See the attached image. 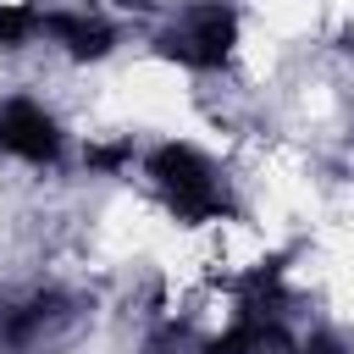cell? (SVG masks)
Wrapping results in <instances>:
<instances>
[{
    "mask_svg": "<svg viewBox=\"0 0 354 354\" xmlns=\"http://www.w3.org/2000/svg\"><path fill=\"white\" fill-rule=\"evenodd\" d=\"M44 39L61 44V55L77 66H94L116 50V28L105 17H88V11H44Z\"/></svg>",
    "mask_w": 354,
    "mask_h": 354,
    "instance_id": "277c9868",
    "label": "cell"
},
{
    "mask_svg": "<svg viewBox=\"0 0 354 354\" xmlns=\"http://www.w3.org/2000/svg\"><path fill=\"white\" fill-rule=\"evenodd\" d=\"M66 299H55V293H33V299H22V304H6L0 310V343L6 348H28V343H39L66 310H61Z\"/></svg>",
    "mask_w": 354,
    "mask_h": 354,
    "instance_id": "8992f818",
    "label": "cell"
},
{
    "mask_svg": "<svg viewBox=\"0 0 354 354\" xmlns=\"http://www.w3.org/2000/svg\"><path fill=\"white\" fill-rule=\"evenodd\" d=\"M116 6H127V11H149L155 0H116Z\"/></svg>",
    "mask_w": 354,
    "mask_h": 354,
    "instance_id": "30bf717a",
    "label": "cell"
},
{
    "mask_svg": "<svg viewBox=\"0 0 354 354\" xmlns=\"http://www.w3.org/2000/svg\"><path fill=\"white\" fill-rule=\"evenodd\" d=\"M83 166H88L94 177H116V171H127V166H133V144H127V138L88 144V149H83Z\"/></svg>",
    "mask_w": 354,
    "mask_h": 354,
    "instance_id": "ba28073f",
    "label": "cell"
},
{
    "mask_svg": "<svg viewBox=\"0 0 354 354\" xmlns=\"http://www.w3.org/2000/svg\"><path fill=\"white\" fill-rule=\"evenodd\" d=\"M293 354H348V348H343V343H337L332 332H315V337H304V343H299Z\"/></svg>",
    "mask_w": 354,
    "mask_h": 354,
    "instance_id": "9c48e42d",
    "label": "cell"
},
{
    "mask_svg": "<svg viewBox=\"0 0 354 354\" xmlns=\"http://www.w3.org/2000/svg\"><path fill=\"white\" fill-rule=\"evenodd\" d=\"M144 177L155 183V194L166 199V210H171L183 227H205V221L232 216V199H227L221 171L210 166V155H199V149L183 144V138L155 144V149L144 155Z\"/></svg>",
    "mask_w": 354,
    "mask_h": 354,
    "instance_id": "6da1fadb",
    "label": "cell"
},
{
    "mask_svg": "<svg viewBox=\"0 0 354 354\" xmlns=\"http://www.w3.org/2000/svg\"><path fill=\"white\" fill-rule=\"evenodd\" d=\"M343 44H348V55H354V28H348V33H343Z\"/></svg>",
    "mask_w": 354,
    "mask_h": 354,
    "instance_id": "8fae6325",
    "label": "cell"
},
{
    "mask_svg": "<svg viewBox=\"0 0 354 354\" xmlns=\"http://www.w3.org/2000/svg\"><path fill=\"white\" fill-rule=\"evenodd\" d=\"M238 50V11L227 0H188L155 33V55L183 72H216Z\"/></svg>",
    "mask_w": 354,
    "mask_h": 354,
    "instance_id": "7a4b0ae2",
    "label": "cell"
},
{
    "mask_svg": "<svg viewBox=\"0 0 354 354\" xmlns=\"http://www.w3.org/2000/svg\"><path fill=\"white\" fill-rule=\"evenodd\" d=\"M299 343L288 337L282 321H266V315H232V326L221 337H205L194 354H293Z\"/></svg>",
    "mask_w": 354,
    "mask_h": 354,
    "instance_id": "5b68a950",
    "label": "cell"
},
{
    "mask_svg": "<svg viewBox=\"0 0 354 354\" xmlns=\"http://www.w3.org/2000/svg\"><path fill=\"white\" fill-rule=\"evenodd\" d=\"M61 149H66V133L39 100H28V94L0 100V155L28 160V166H55Z\"/></svg>",
    "mask_w": 354,
    "mask_h": 354,
    "instance_id": "3957f363",
    "label": "cell"
},
{
    "mask_svg": "<svg viewBox=\"0 0 354 354\" xmlns=\"http://www.w3.org/2000/svg\"><path fill=\"white\" fill-rule=\"evenodd\" d=\"M44 33V11L28 0H0V50H22Z\"/></svg>",
    "mask_w": 354,
    "mask_h": 354,
    "instance_id": "52a82bcc",
    "label": "cell"
}]
</instances>
